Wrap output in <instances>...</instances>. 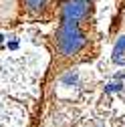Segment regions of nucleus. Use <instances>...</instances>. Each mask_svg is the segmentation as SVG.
Masks as SVG:
<instances>
[{"label":"nucleus","mask_w":125,"mask_h":127,"mask_svg":"<svg viewBox=\"0 0 125 127\" xmlns=\"http://www.w3.org/2000/svg\"><path fill=\"white\" fill-rule=\"evenodd\" d=\"M26 2H28V6L32 8V10H38V8L44 6V0H26Z\"/></svg>","instance_id":"nucleus-5"},{"label":"nucleus","mask_w":125,"mask_h":127,"mask_svg":"<svg viewBox=\"0 0 125 127\" xmlns=\"http://www.w3.org/2000/svg\"><path fill=\"white\" fill-rule=\"evenodd\" d=\"M121 89H123V85H121V83H109V85L105 87V91H107V93H117V91H121Z\"/></svg>","instance_id":"nucleus-4"},{"label":"nucleus","mask_w":125,"mask_h":127,"mask_svg":"<svg viewBox=\"0 0 125 127\" xmlns=\"http://www.w3.org/2000/svg\"><path fill=\"white\" fill-rule=\"evenodd\" d=\"M2 40H4V36H2V34H0V42H2Z\"/></svg>","instance_id":"nucleus-7"},{"label":"nucleus","mask_w":125,"mask_h":127,"mask_svg":"<svg viewBox=\"0 0 125 127\" xmlns=\"http://www.w3.org/2000/svg\"><path fill=\"white\" fill-rule=\"evenodd\" d=\"M123 53H125V36H121L117 40L115 49H113V63H115V65H123V63H125Z\"/></svg>","instance_id":"nucleus-2"},{"label":"nucleus","mask_w":125,"mask_h":127,"mask_svg":"<svg viewBox=\"0 0 125 127\" xmlns=\"http://www.w3.org/2000/svg\"><path fill=\"white\" fill-rule=\"evenodd\" d=\"M8 49H10V51H14V49H18V42H16V40H12V42L8 44Z\"/></svg>","instance_id":"nucleus-6"},{"label":"nucleus","mask_w":125,"mask_h":127,"mask_svg":"<svg viewBox=\"0 0 125 127\" xmlns=\"http://www.w3.org/2000/svg\"><path fill=\"white\" fill-rule=\"evenodd\" d=\"M77 81H79V73H77V71H69L67 75H62V79H61V83L65 87H73Z\"/></svg>","instance_id":"nucleus-3"},{"label":"nucleus","mask_w":125,"mask_h":127,"mask_svg":"<svg viewBox=\"0 0 125 127\" xmlns=\"http://www.w3.org/2000/svg\"><path fill=\"white\" fill-rule=\"evenodd\" d=\"M89 0H69L62 6V22L59 28V51L65 57L77 55L85 46V36L79 30V20L87 14Z\"/></svg>","instance_id":"nucleus-1"}]
</instances>
